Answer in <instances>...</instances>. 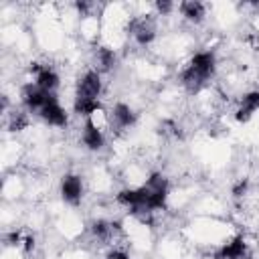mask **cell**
<instances>
[{
	"label": "cell",
	"mask_w": 259,
	"mask_h": 259,
	"mask_svg": "<svg viewBox=\"0 0 259 259\" xmlns=\"http://www.w3.org/2000/svg\"><path fill=\"white\" fill-rule=\"evenodd\" d=\"M99 93H101V77L97 71H89L81 77L77 85L75 101H97Z\"/></svg>",
	"instance_id": "6da1fadb"
},
{
	"label": "cell",
	"mask_w": 259,
	"mask_h": 259,
	"mask_svg": "<svg viewBox=\"0 0 259 259\" xmlns=\"http://www.w3.org/2000/svg\"><path fill=\"white\" fill-rule=\"evenodd\" d=\"M53 99H57L53 93H49V91H42L40 87H32V85H28V87H24V91H22V101H24V105L28 107V109H42L47 103H51Z\"/></svg>",
	"instance_id": "7a4b0ae2"
},
{
	"label": "cell",
	"mask_w": 259,
	"mask_h": 259,
	"mask_svg": "<svg viewBox=\"0 0 259 259\" xmlns=\"http://www.w3.org/2000/svg\"><path fill=\"white\" fill-rule=\"evenodd\" d=\"M214 259H249V247L243 237H235L214 253Z\"/></svg>",
	"instance_id": "3957f363"
},
{
	"label": "cell",
	"mask_w": 259,
	"mask_h": 259,
	"mask_svg": "<svg viewBox=\"0 0 259 259\" xmlns=\"http://www.w3.org/2000/svg\"><path fill=\"white\" fill-rule=\"evenodd\" d=\"M214 55L210 53V51H200V53H196L194 57H192V61H190V69L196 73V75H200L204 81L212 75V71H214Z\"/></svg>",
	"instance_id": "277c9868"
},
{
	"label": "cell",
	"mask_w": 259,
	"mask_h": 259,
	"mask_svg": "<svg viewBox=\"0 0 259 259\" xmlns=\"http://www.w3.org/2000/svg\"><path fill=\"white\" fill-rule=\"evenodd\" d=\"M61 194L67 202L71 204H77L81 200V194H83V184H81V178L75 176V174H67L61 182Z\"/></svg>",
	"instance_id": "5b68a950"
},
{
	"label": "cell",
	"mask_w": 259,
	"mask_h": 259,
	"mask_svg": "<svg viewBox=\"0 0 259 259\" xmlns=\"http://www.w3.org/2000/svg\"><path fill=\"white\" fill-rule=\"evenodd\" d=\"M257 109H259V91H251V93L243 95L241 105H239V109H237L235 117H237V121L245 123V121H249V119H251V115H253Z\"/></svg>",
	"instance_id": "8992f818"
},
{
	"label": "cell",
	"mask_w": 259,
	"mask_h": 259,
	"mask_svg": "<svg viewBox=\"0 0 259 259\" xmlns=\"http://www.w3.org/2000/svg\"><path fill=\"white\" fill-rule=\"evenodd\" d=\"M40 117H42L47 123H51V125H59V127L67 123V113H65V109L59 105L57 99H53L51 103H47V105L40 109Z\"/></svg>",
	"instance_id": "52a82bcc"
},
{
	"label": "cell",
	"mask_w": 259,
	"mask_h": 259,
	"mask_svg": "<svg viewBox=\"0 0 259 259\" xmlns=\"http://www.w3.org/2000/svg\"><path fill=\"white\" fill-rule=\"evenodd\" d=\"M83 144L89 148V150H101L103 144H105V138H103V130H99L93 121H85V127H83Z\"/></svg>",
	"instance_id": "ba28073f"
},
{
	"label": "cell",
	"mask_w": 259,
	"mask_h": 259,
	"mask_svg": "<svg viewBox=\"0 0 259 259\" xmlns=\"http://www.w3.org/2000/svg\"><path fill=\"white\" fill-rule=\"evenodd\" d=\"M132 32H134V36H136V40H138L140 45H148V42H152L154 36H156L154 26H152L148 20H134V22H132Z\"/></svg>",
	"instance_id": "9c48e42d"
},
{
	"label": "cell",
	"mask_w": 259,
	"mask_h": 259,
	"mask_svg": "<svg viewBox=\"0 0 259 259\" xmlns=\"http://www.w3.org/2000/svg\"><path fill=\"white\" fill-rule=\"evenodd\" d=\"M111 115H113V121H115L117 127H130V125H134V121H136L134 109H132L130 105H125V103H117V105L113 107Z\"/></svg>",
	"instance_id": "30bf717a"
},
{
	"label": "cell",
	"mask_w": 259,
	"mask_h": 259,
	"mask_svg": "<svg viewBox=\"0 0 259 259\" xmlns=\"http://www.w3.org/2000/svg\"><path fill=\"white\" fill-rule=\"evenodd\" d=\"M57 85H59V75L49 67H40V71L36 73V87H40L42 91L53 93V89Z\"/></svg>",
	"instance_id": "8fae6325"
},
{
	"label": "cell",
	"mask_w": 259,
	"mask_h": 259,
	"mask_svg": "<svg viewBox=\"0 0 259 259\" xmlns=\"http://www.w3.org/2000/svg\"><path fill=\"white\" fill-rule=\"evenodd\" d=\"M180 10H182V14H184L188 20H192V22H200L202 16H204V6H202L198 0H186V2H182V4H180Z\"/></svg>",
	"instance_id": "7c38bea8"
},
{
	"label": "cell",
	"mask_w": 259,
	"mask_h": 259,
	"mask_svg": "<svg viewBox=\"0 0 259 259\" xmlns=\"http://www.w3.org/2000/svg\"><path fill=\"white\" fill-rule=\"evenodd\" d=\"M182 83H184V87L190 91V93H196V91H200V87L206 83L200 75H196L190 67H186V71L182 73Z\"/></svg>",
	"instance_id": "4fadbf2b"
},
{
	"label": "cell",
	"mask_w": 259,
	"mask_h": 259,
	"mask_svg": "<svg viewBox=\"0 0 259 259\" xmlns=\"http://www.w3.org/2000/svg\"><path fill=\"white\" fill-rule=\"evenodd\" d=\"M113 229H117V225L107 223V221H95V223L91 225V233H93L97 239H101V241H107V239L111 237Z\"/></svg>",
	"instance_id": "5bb4252c"
},
{
	"label": "cell",
	"mask_w": 259,
	"mask_h": 259,
	"mask_svg": "<svg viewBox=\"0 0 259 259\" xmlns=\"http://www.w3.org/2000/svg\"><path fill=\"white\" fill-rule=\"evenodd\" d=\"M97 59H99V65H101V69H103V71H109V69L113 67V63H115V53H113L111 49L103 47V49H99V53H97Z\"/></svg>",
	"instance_id": "9a60e30c"
},
{
	"label": "cell",
	"mask_w": 259,
	"mask_h": 259,
	"mask_svg": "<svg viewBox=\"0 0 259 259\" xmlns=\"http://www.w3.org/2000/svg\"><path fill=\"white\" fill-rule=\"evenodd\" d=\"M26 123H28L26 115H24V113H20V111H16V113H12L8 127H10L12 132H20V130H24V127H26Z\"/></svg>",
	"instance_id": "2e32d148"
},
{
	"label": "cell",
	"mask_w": 259,
	"mask_h": 259,
	"mask_svg": "<svg viewBox=\"0 0 259 259\" xmlns=\"http://www.w3.org/2000/svg\"><path fill=\"white\" fill-rule=\"evenodd\" d=\"M245 190H247V180H241V182L233 188V194L239 198V196H243V194H245Z\"/></svg>",
	"instance_id": "e0dca14e"
},
{
	"label": "cell",
	"mask_w": 259,
	"mask_h": 259,
	"mask_svg": "<svg viewBox=\"0 0 259 259\" xmlns=\"http://www.w3.org/2000/svg\"><path fill=\"white\" fill-rule=\"evenodd\" d=\"M156 8H158V12H162V14H168L170 10H172V2H156Z\"/></svg>",
	"instance_id": "ac0fdd59"
},
{
	"label": "cell",
	"mask_w": 259,
	"mask_h": 259,
	"mask_svg": "<svg viewBox=\"0 0 259 259\" xmlns=\"http://www.w3.org/2000/svg\"><path fill=\"white\" fill-rule=\"evenodd\" d=\"M107 259H130L123 251H111L109 255H107Z\"/></svg>",
	"instance_id": "d6986e66"
}]
</instances>
